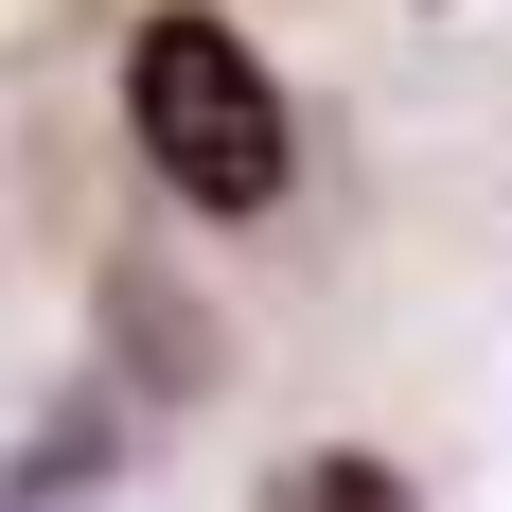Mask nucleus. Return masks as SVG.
Returning <instances> with one entry per match:
<instances>
[{"label": "nucleus", "instance_id": "f257e3e1", "mask_svg": "<svg viewBox=\"0 0 512 512\" xmlns=\"http://www.w3.org/2000/svg\"><path fill=\"white\" fill-rule=\"evenodd\" d=\"M124 124H142V159H159L195 212H265V195H283V159H301V124H283V89H265V53L230 36V18H195V0L124 36Z\"/></svg>", "mask_w": 512, "mask_h": 512}, {"label": "nucleus", "instance_id": "f03ea898", "mask_svg": "<svg viewBox=\"0 0 512 512\" xmlns=\"http://www.w3.org/2000/svg\"><path fill=\"white\" fill-rule=\"evenodd\" d=\"M0 495H106V407H53L36 460H0Z\"/></svg>", "mask_w": 512, "mask_h": 512}]
</instances>
